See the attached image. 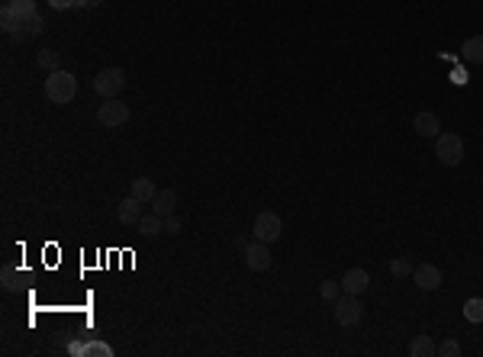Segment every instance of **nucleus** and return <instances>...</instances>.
<instances>
[{
  "mask_svg": "<svg viewBox=\"0 0 483 357\" xmlns=\"http://www.w3.org/2000/svg\"><path fill=\"white\" fill-rule=\"evenodd\" d=\"M36 17H39L36 0H7L3 10H0L3 32H10V36H17V39H23V29H26Z\"/></svg>",
  "mask_w": 483,
  "mask_h": 357,
  "instance_id": "f257e3e1",
  "label": "nucleus"
},
{
  "mask_svg": "<svg viewBox=\"0 0 483 357\" xmlns=\"http://www.w3.org/2000/svg\"><path fill=\"white\" fill-rule=\"evenodd\" d=\"M78 94V77L71 75V71H52V75L46 77V97L52 100V104H71Z\"/></svg>",
  "mask_w": 483,
  "mask_h": 357,
  "instance_id": "f03ea898",
  "label": "nucleus"
},
{
  "mask_svg": "<svg viewBox=\"0 0 483 357\" xmlns=\"http://www.w3.org/2000/svg\"><path fill=\"white\" fill-rule=\"evenodd\" d=\"M435 155L441 164H448V168H457L461 161H464V142H461V135H455V132H441L435 139Z\"/></svg>",
  "mask_w": 483,
  "mask_h": 357,
  "instance_id": "7ed1b4c3",
  "label": "nucleus"
},
{
  "mask_svg": "<svg viewBox=\"0 0 483 357\" xmlns=\"http://www.w3.org/2000/svg\"><path fill=\"white\" fill-rule=\"evenodd\" d=\"M122 87H126L122 68H103V71H97V77H93V90H97V97H103V100L120 97Z\"/></svg>",
  "mask_w": 483,
  "mask_h": 357,
  "instance_id": "20e7f679",
  "label": "nucleus"
},
{
  "mask_svg": "<svg viewBox=\"0 0 483 357\" xmlns=\"http://www.w3.org/2000/svg\"><path fill=\"white\" fill-rule=\"evenodd\" d=\"M129 106L122 104L120 97H113V100H103L100 106H97V122L100 126H107V129H120V126H126L129 122Z\"/></svg>",
  "mask_w": 483,
  "mask_h": 357,
  "instance_id": "39448f33",
  "label": "nucleus"
},
{
  "mask_svg": "<svg viewBox=\"0 0 483 357\" xmlns=\"http://www.w3.org/2000/svg\"><path fill=\"white\" fill-rule=\"evenodd\" d=\"M332 306H335V322H338V325H345V329L358 325V322H361V316H364L361 300H358L354 293H342V296H338Z\"/></svg>",
  "mask_w": 483,
  "mask_h": 357,
  "instance_id": "423d86ee",
  "label": "nucleus"
},
{
  "mask_svg": "<svg viewBox=\"0 0 483 357\" xmlns=\"http://www.w3.org/2000/svg\"><path fill=\"white\" fill-rule=\"evenodd\" d=\"M280 216L277 213H271V209H264V213H258V219H255V229H251V232H255V238H258V242H277L280 238Z\"/></svg>",
  "mask_w": 483,
  "mask_h": 357,
  "instance_id": "0eeeda50",
  "label": "nucleus"
},
{
  "mask_svg": "<svg viewBox=\"0 0 483 357\" xmlns=\"http://www.w3.org/2000/svg\"><path fill=\"white\" fill-rule=\"evenodd\" d=\"M412 280H416L419 290H438L441 287V271H438L435 264H419V267H412Z\"/></svg>",
  "mask_w": 483,
  "mask_h": 357,
  "instance_id": "6e6552de",
  "label": "nucleus"
},
{
  "mask_svg": "<svg viewBox=\"0 0 483 357\" xmlns=\"http://www.w3.org/2000/svg\"><path fill=\"white\" fill-rule=\"evenodd\" d=\"M245 264H248L251 271H268L271 267V251L264 242H255V244H245Z\"/></svg>",
  "mask_w": 483,
  "mask_h": 357,
  "instance_id": "1a4fd4ad",
  "label": "nucleus"
},
{
  "mask_svg": "<svg viewBox=\"0 0 483 357\" xmlns=\"http://www.w3.org/2000/svg\"><path fill=\"white\" fill-rule=\"evenodd\" d=\"M367 287H371V273L364 271V267H352V271H345V277H342V290H345V293H354V296H361Z\"/></svg>",
  "mask_w": 483,
  "mask_h": 357,
  "instance_id": "9d476101",
  "label": "nucleus"
},
{
  "mask_svg": "<svg viewBox=\"0 0 483 357\" xmlns=\"http://www.w3.org/2000/svg\"><path fill=\"white\" fill-rule=\"evenodd\" d=\"M142 206H145V203H139V200L132 197H126L120 203V209H116V219H120L122 226H139V219H142Z\"/></svg>",
  "mask_w": 483,
  "mask_h": 357,
  "instance_id": "9b49d317",
  "label": "nucleus"
},
{
  "mask_svg": "<svg viewBox=\"0 0 483 357\" xmlns=\"http://www.w3.org/2000/svg\"><path fill=\"white\" fill-rule=\"evenodd\" d=\"M412 129L422 135V139H438L441 135V122H438V116L435 113H419L416 116V122H412Z\"/></svg>",
  "mask_w": 483,
  "mask_h": 357,
  "instance_id": "f8f14e48",
  "label": "nucleus"
},
{
  "mask_svg": "<svg viewBox=\"0 0 483 357\" xmlns=\"http://www.w3.org/2000/svg\"><path fill=\"white\" fill-rule=\"evenodd\" d=\"M132 197L139 200V203H145V206H152V200L158 197V187H155V180L136 177V180H132Z\"/></svg>",
  "mask_w": 483,
  "mask_h": 357,
  "instance_id": "ddd939ff",
  "label": "nucleus"
},
{
  "mask_svg": "<svg viewBox=\"0 0 483 357\" xmlns=\"http://www.w3.org/2000/svg\"><path fill=\"white\" fill-rule=\"evenodd\" d=\"M139 235L142 238H155V235H161L165 232V216H158V213H149V216H142L139 219Z\"/></svg>",
  "mask_w": 483,
  "mask_h": 357,
  "instance_id": "4468645a",
  "label": "nucleus"
},
{
  "mask_svg": "<svg viewBox=\"0 0 483 357\" xmlns=\"http://www.w3.org/2000/svg\"><path fill=\"white\" fill-rule=\"evenodd\" d=\"M177 206V193L174 190H158V197L152 200V213H158V216H171Z\"/></svg>",
  "mask_w": 483,
  "mask_h": 357,
  "instance_id": "2eb2a0df",
  "label": "nucleus"
},
{
  "mask_svg": "<svg viewBox=\"0 0 483 357\" xmlns=\"http://www.w3.org/2000/svg\"><path fill=\"white\" fill-rule=\"evenodd\" d=\"M461 55H464V61L483 68V36H471V39H467L464 46H461Z\"/></svg>",
  "mask_w": 483,
  "mask_h": 357,
  "instance_id": "dca6fc26",
  "label": "nucleus"
},
{
  "mask_svg": "<svg viewBox=\"0 0 483 357\" xmlns=\"http://www.w3.org/2000/svg\"><path fill=\"white\" fill-rule=\"evenodd\" d=\"M409 354L412 357H432V354H438V345L428 338V335H416L412 345H409Z\"/></svg>",
  "mask_w": 483,
  "mask_h": 357,
  "instance_id": "f3484780",
  "label": "nucleus"
},
{
  "mask_svg": "<svg viewBox=\"0 0 483 357\" xmlns=\"http://www.w3.org/2000/svg\"><path fill=\"white\" fill-rule=\"evenodd\" d=\"M0 287H3L7 293H17L19 287H23V273H19L13 264H7V267L0 271Z\"/></svg>",
  "mask_w": 483,
  "mask_h": 357,
  "instance_id": "a211bd4d",
  "label": "nucleus"
},
{
  "mask_svg": "<svg viewBox=\"0 0 483 357\" xmlns=\"http://www.w3.org/2000/svg\"><path fill=\"white\" fill-rule=\"evenodd\" d=\"M342 280H322L319 283V296H322L325 302H335L338 296H342Z\"/></svg>",
  "mask_w": 483,
  "mask_h": 357,
  "instance_id": "6ab92c4d",
  "label": "nucleus"
},
{
  "mask_svg": "<svg viewBox=\"0 0 483 357\" xmlns=\"http://www.w3.org/2000/svg\"><path fill=\"white\" fill-rule=\"evenodd\" d=\"M84 357H113V348L107 341H84Z\"/></svg>",
  "mask_w": 483,
  "mask_h": 357,
  "instance_id": "aec40b11",
  "label": "nucleus"
},
{
  "mask_svg": "<svg viewBox=\"0 0 483 357\" xmlns=\"http://www.w3.org/2000/svg\"><path fill=\"white\" fill-rule=\"evenodd\" d=\"M464 319L467 322H483V300H467L464 302Z\"/></svg>",
  "mask_w": 483,
  "mask_h": 357,
  "instance_id": "412c9836",
  "label": "nucleus"
},
{
  "mask_svg": "<svg viewBox=\"0 0 483 357\" xmlns=\"http://www.w3.org/2000/svg\"><path fill=\"white\" fill-rule=\"evenodd\" d=\"M39 65L48 68V71H58L62 58H58V52H52V48H42V52H39Z\"/></svg>",
  "mask_w": 483,
  "mask_h": 357,
  "instance_id": "4be33fe9",
  "label": "nucleus"
},
{
  "mask_svg": "<svg viewBox=\"0 0 483 357\" xmlns=\"http://www.w3.org/2000/svg\"><path fill=\"white\" fill-rule=\"evenodd\" d=\"M390 273H393V277H409V273H412L409 258H393V261H390Z\"/></svg>",
  "mask_w": 483,
  "mask_h": 357,
  "instance_id": "5701e85b",
  "label": "nucleus"
},
{
  "mask_svg": "<svg viewBox=\"0 0 483 357\" xmlns=\"http://www.w3.org/2000/svg\"><path fill=\"white\" fill-rule=\"evenodd\" d=\"M438 354H441V357H455V354H461V345H457L455 338H448V341L438 345Z\"/></svg>",
  "mask_w": 483,
  "mask_h": 357,
  "instance_id": "b1692460",
  "label": "nucleus"
},
{
  "mask_svg": "<svg viewBox=\"0 0 483 357\" xmlns=\"http://www.w3.org/2000/svg\"><path fill=\"white\" fill-rule=\"evenodd\" d=\"M181 226H184V222H181V219H177L174 213H171V216H165V232H171V235H177V232H181Z\"/></svg>",
  "mask_w": 483,
  "mask_h": 357,
  "instance_id": "393cba45",
  "label": "nucleus"
},
{
  "mask_svg": "<svg viewBox=\"0 0 483 357\" xmlns=\"http://www.w3.org/2000/svg\"><path fill=\"white\" fill-rule=\"evenodd\" d=\"M52 10H68V7H78V0H48Z\"/></svg>",
  "mask_w": 483,
  "mask_h": 357,
  "instance_id": "a878e982",
  "label": "nucleus"
},
{
  "mask_svg": "<svg viewBox=\"0 0 483 357\" xmlns=\"http://www.w3.org/2000/svg\"><path fill=\"white\" fill-rule=\"evenodd\" d=\"M68 354H71V357H84V341H71V345H68Z\"/></svg>",
  "mask_w": 483,
  "mask_h": 357,
  "instance_id": "bb28decb",
  "label": "nucleus"
},
{
  "mask_svg": "<svg viewBox=\"0 0 483 357\" xmlns=\"http://www.w3.org/2000/svg\"><path fill=\"white\" fill-rule=\"evenodd\" d=\"M100 0H78V7H97Z\"/></svg>",
  "mask_w": 483,
  "mask_h": 357,
  "instance_id": "cd10ccee",
  "label": "nucleus"
}]
</instances>
